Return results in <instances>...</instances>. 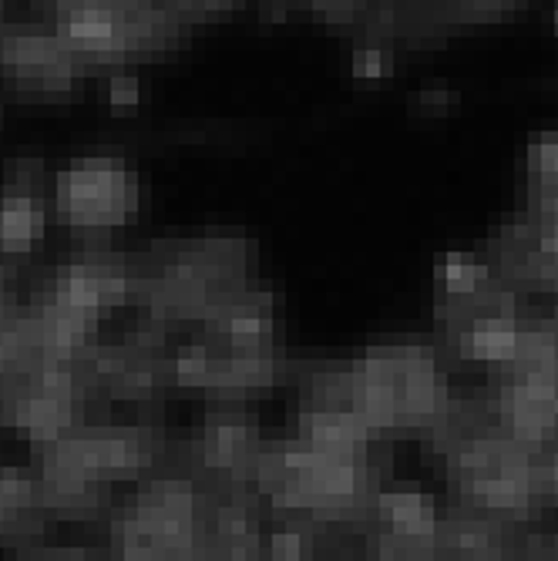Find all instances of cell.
I'll use <instances>...</instances> for the list:
<instances>
[{"label":"cell","instance_id":"cell-5","mask_svg":"<svg viewBox=\"0 0 558 561\" xmlns=\"http://www.w3.org/2000/svg\"><path fill=\"white\" fill-rule=\"evenodd\" d=\"M545 484L558 494V454L551 457V465H548V474H545Z\"/></svg>","mask_w":558,"mask_h":561},{"label":"cell","instance_id":"cell-4","mask_svg":"<svg viewBox=\"0 0 558 561\" xmlns=\"http://www.w3.org/2000/svg\"><path fill=\"white\" fill-rule=\"evenodd\" d=\"M451 101H454V98H451L447 91H441V88H437V91H421L418 105H421V112H424V115H444V112L451 108Z\"/></svg>","mask_w":558,"mask_h":561},{"label":"cell","instance_id":"cell-2","mask_svg":"<svg viewBox=\"0 0 558 561\" xmlns=\"http://www.w3.org/2000/svg\"><path fill=\"white\" fill-rule=\"evenodd\" d=\"M504 437L522 447L558 440V377H515L498 393Z\"/></svg>","mask_w":558,"mask_h":561},{"label":"cell","instance_id":"cell-6","mask_svg":"<svg viewBox=\"0 0 558 561\" xmlns=\"http://www.w3.org/2000/svg\"><path fill=\"white\" fill-rule=\"evenodd\" d=\"M551 24H555V34H558V8H555V14H551Z\"/></svg>","mask_w":558,"mask_h":561},{"label":"cell","instance_id":"cell-3","mask_svg":"<svg viewBox=\"0 0 558 561\" xmlns=\"http://www.w3.org/2000/svg\"><path fill=\"white\" fill-rule=\"evenodd\" d=\"M47 229V209L34 179H21L0 195V256H24L37 249Z\"/></svg>","mask_w":558,"mask_h":561},{"label":"cell","instance_id":"cell-1","mask_svg":"<svg viewBox=\"0 0 558 561\" xmlns=\"http://www.w3.org/2000/svg\"><path fill=\"white\" fill-rule=\"evenodd\" d=\"M55 195L65 222L81 232L115 229L128 222L138 206L135 175L112 156L75 162L68 172H61Z\"/></svg>","mask_w":558,"mask_h":561}]
</instances>
